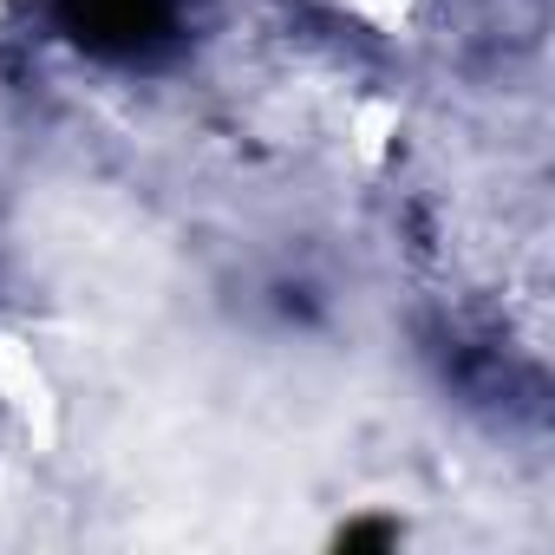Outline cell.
<instances>
[{"instance_id":"obj_1","label":"cell","mask_w":555,"mask_h":555,"mask_svg":"<svg viewBox=\"0 0 555 555\" xmlns=\"http://www.w3.org/2000/svg\"><path fill=\"white\" fill-rule=\"evenodd\" d=\"M60 27L105 60H151L177 34V0H60Z\"/></svg>"}]
</instances>
